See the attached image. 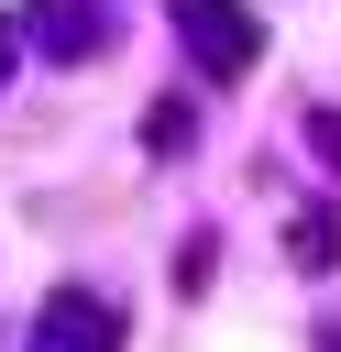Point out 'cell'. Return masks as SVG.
<instances>
[{"mask_svg":"<svg viewBox=\"0 0 341 352\" xmlns=\"http://www.w3.org/2000/svg\"><path fill=\"white\" fill-rule=\"evenodd\" d=\"M165 22L187 33L198 77H253V66H264V22H253L242 0H165Z\"/></svg>","mask_w":341,"mask_h":352,"instance_id":"6da1fadb","label":"cell"},{"mask_svg":"<svg viewBox=\"0 0 341 352\" xmlns=\"http://www.w3.org/2000/svg\"><path fill=\"white\" fill-rule=\"evenodd\" d=\"M22 352H121V308L88 297V286H55V297L33 308V341H22Z\"/></svg>","mask_w":341,"mask_h":352,"instance_id":"7a4b0ae2","label":"cell"},{"mask_svg":"<svg viewBox=\"0 0 341 352\" xmlns=\"http://www.w3.org/2000/svg\"><path fill=\"white\" fill-rule=\"evenodd\" d=\"M11 33H22V44H44L55 66H77V55H99V44H110V0H33Z\"/></svg>","mask_w":341,"mask_h":352,"instance_id":"3957f363","label":"cell"},{"mask_svg":"<svg viewBox=\"0 0 341 352\" xmlns=\"http://www.w3.org/2000/svg\"><path fill=\"white\" fill-rule=\"evenodd\" d=\"M286 253H297L308 275H330V264H341V209H297V220H286Z\"/></svg>","mask_w":341,"mask_h":352,"instance_id":"277c9868","label":"cell"},{"mask_svg":"<svg viewBox=\"0 0 341 352\" xmlns=\"http://www.w3.org/2000/svg\"><path fill=\"white\" fill-rule=\"evenodd\" d=\"M209 264H220V231H187V253H176V297H198Z\"/></svg>","mask_w":341,"mask_h":352,"instance_id":"5b68a950","label":"cell"},{"mask_svg":"<svg viewBox=\"0 0 341 352\" xmlns=\"http://www.w3.org/2000/svg\"><path fill=\"white\" fill-rule=\"evenodd\" d=\"M143 143H154V154H176V143H187V99H165V110L143 121Z\"/></svg>","mask_w":341,"mask_h":352,"instance_id":"8992f818","label":"cell"},{"mask_svg":"<svg viewBox=\"0 0 341 352\" xmlns=\"http://www.w3.org/2000/svg\"><path fill=\"white\" fill-rule=\"evenodd\" d=\"M308 143H319V154L341 165V110H308Z\"/></svg>","mask_w":341,"mask_h":352,"instance_id":"52a82bcc","label":"cell"},{"mask_svg":"<svg viewBox=\"0 0 341 352\" xmlns=\"http://www.w3.org/2000/svg\"><path fill=\"white\" fill-rule=\"evenodd\" d=\"M11 55H22V33H11V11H0V88H11Z\"/></svg>","mask_w":341,"mask_h":352,"instance_id":"ba28073f","label":"cell"},{"mask_svg":"<svg viewBox=\"0 0 341 352\" xmlns=\"http://www.w3.org/2000/svg\"><path fill=\"white\" fill-rule=\"evenodd\" d=\"M319 352H341V319H319Z\"/></svg>","mask_w":341,"mask_h":352,"instance_id":"9c48e42d","label":"cell"}]
</instances>
